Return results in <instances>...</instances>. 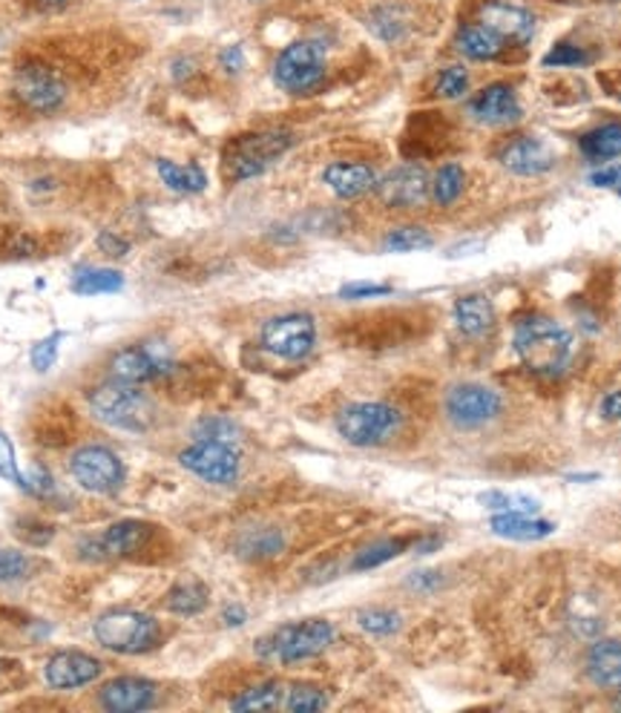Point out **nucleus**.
Returning a JSON list of instances; mask_svg holds the SVG:
<instances>
[{
	"label": "nucleus",
	"mask_w": 621,
	"mask_h": 713,
	"mask_svg": "<svg viewBox=\"0 0 621 713\" xmlns=\"http://www.w3.org/2000/svg\"><path fill=\"white\" fill-rule=\"evenodd\" d=\"M0 475L7 478V481H12L14 486H21V490H27V478L21 475V469H18V461H14L12 441H9V438L3 432H0Z\"/></svg>",
	"instance_id": "nucleus-40"
},
{
	"label": "nucleus",
	"mask_w": 621,
	"mask_h": 713,
	"mask_svg": "<svg viewBox=\"0 0 621 713\" xmlns=\"http://www.w3.org/2000/svg\"><path fill=\"white\" fill-rule=\"evenodd\" d=\"M282 705L280 682H262V685L244 687L237 700L231 702L233 711H273Z\"/></svg>",
	"instance_id": "nucleus-30"
},
{
	"label": "nucleus",
	"mask_w": 621,
	"mask_h": 713,
	"mask_svg": "<svg viewBox=\"0 0 621 713\" xmlns=\"http://www.w3.org/2000/svg\"><path fill=\"white\" fill-rule=\"evenodd\" d=\"M27 492H32V495H38V498L56 495V483H52V478H49L47 469L32 466V472H29V478H27Z\"/></svg>",
	"instance_id": "nucleus-45"
},
{
	"label": "nucleus",
	"mask_w": 621,
	"mask_h": 713,
	"mask_svg": "<svg viewBox=\"0 0 621 713\" xmlns=\"http://www.w3.org/2000/svg\"><path fill=\"white\" fill-rule=\"evenodd\" d=\"M170 371H173V356H170L168 345L159 343V340L116 351V354L110 356V363H107L110 380L127 385L150 383V380L164 378Z\"/></svg>",
	"instance_id": "nucleus-8"
},
{
	"label": "nucleus",
	"mask_w": 621,
	"mask_h": 713,
	"mask_svg": "<svg viewBox=\"0 0 621 713\" xmlns=\"http://www.w3.org/2000/svg\"><path fill=\"white\" fill-rule=\"evenodd\" d=\"M403 550H405L403 539H380V541H374V544L363 546V550L354 555V561H351V570H354V573H360V570H374V566L385 564V561L398 559Z\"/></svg>",
	"instance_id": "nucleus-32"
},
{
	"label": "nucleus",
	"mask_w": 621,
	"mask_h": 713,
	"mask_svg": "<svg viewBox=\"0 0 621 713\" xmlns=\"http://www.w3.org/2000/svg\"><path fill=\"white\" fill-rule=\"evenodd\" d=\"M434 546H440V539H427V541H420V544H414V553L427 555V553H432Z\"/></svg>",
	"instance_id": "nucleus-51"
},
{
	"label": "nucleus",
	"mask_w": 621,
	"mask_h": 713,
	"mask_svg": "<svg viewBox=\"0 0 621 713\" xmlns=\"http://www.w3.org/2000/svg\"><path fill=\"white\" fill-rule=\"evenodd\" d=\"M282 546V539L273 530H257L244 539V550L253 555H273Z\"/></svg>",
	"instance_id": "nucleus-42"
},
{
	"label": "nucleus",
	"mask_w": 621,
	"mask_h": 713,
	"mask_svg": "<svg viewBox=\"0 0 621 713\" xmlns=\"http://www.w3.org/2000/svg\"><path fill=\"white\" fill-rule=\"evenodd\" d=\"M469 112L483 124H510L521 119V101L510 84H489L469 101Z\"/></svg>",
	"instance_id": "nucleus-19"
},
{
	"label": "nucleus",
	"mask_w": 621,
	"mask_h": 713,
	"mask_svg": "<svg viewBox=\"0 0 621 713\" xmlns=\"http://www.w3.org/2000/svg\"><path fill=\"white\" fill-rule=\"evenodd\" d=\"M90 412L107 426L124 429V432H147L156 418L153 400L147 398L139 385L116 383V380L92 389Z\"/></svg>",
	"instance_id": "nucleus-3"
},
{
	"label": "nucleus",
	"mask_w": 621,
	"mask_h": 713,
	"mask_svg": "<svg viewBox=\"0 0 621 713\" xmlns=\"http://www.w3.org/2000/svg\"><path fill=\"white\" fill-rule=\"evenodd\" d=\"M469 90V72L463 67H447L438 76V96L443 99H461Z\"/></svg>",
	"instance_id": "nucleus-39"
},
{
	"label": "nucleus",
	"mask_w": 621,
	"mask_h": 713,
	"mask_svg": "<svg viewBox=\"0 0 621 713\" xmlns=\"http://www.w3.org/2000/svg\"><path fill=\"white\" fill-rule=\"evenodd\" d=\"M222 622L228 624V627H242V624L248 622V610H244L242 604H228V607L222 610Z\"/></svg>",
	"instance_id": "nucleus-49"
},
{
	"label": "nucleus",
	"mask_w": 621,
	"mask_h": 713,
	"mask_svg": "<svg viewBox=\"0 0 621 713\" xmlns=\"http://www.w3.org/2000/svg\"><path fill=\"white\" fill-rule=\"evenodd\" d=\"M70 472L81 490L96 492V495L116 492L124 483V463L112 449L98 446V443L78 449L70 461Z\"/></svg>",
	"instance_id": "nucleus-11"
},
{
	"label": "nucleus",
	"mask_w": 621,
	"mask_h": 713,
	"mask_svg": "<svg viewBox=\"0 0 621 713\" xmlns=\"http://www.w3.org/2000/svg\"><path fill=\"white\" fill-rule=\"evenodd\" d=\"M587 61H590V56L579 47H570V43H559L555 50L544 56V67H581Z\"/></svg>",
	"instance_id": "nucleus-41"
},
{
	"label": "nucleus",
	"mask_w": 621,
	"mask_h": 713,
	"mask_svg": "<svg viewBox=\"0 0 621 713\" xmlns=\"http://www.w3.org/2000/svg\"><path fill=\"white\" fill-rule=\"evenodd\" d=\"M325 78V52L314 41H293L273 63V81L291 96L317 90Z\"/></svg>",
	"instance_id": "nucleus-7"
},
{
	"label": "nucleus",
	"mask_w": 621,
	"mask_h": 713,
	"mask_svg": "<svg viewBox=\"0 0 621 713\" xmlns=\"http://www.w3.org/2000/svg\"><path fill=\"white\" fill-rule=\"evenodd\" d=\"M104 671V664L98 662L96 656L81 651H61L47 662V682L56 691H76V687L92 685Z\"/></svg>",
	"instance_id": "nucleus-15"
},
{
	"label": "nucleus",
	"mask_w": 621,
	"mask_h": 713,
	"mask_svg": "<svg viewBox=\"0 0 621 713\" xmlns=\"http://www.w3.org/2000/svg\"><path fill=\"white\" fill-rule=\"evenodd\" d=\"M581 153L590 161H610L621 155V124H601L579 139Z\"/></svg>",
	"instance_id": "nucleus-27"
},
{
	"label": "nucleus",
	"mask_w": 621,
	"mask_h": 713,
	"mask_svg": "<svg viewBox=\"0 0 621 713\" xmlns=\"http://www.w3.org/2000/svg\"><path fill=\"white\" fill-rule=\"evenodd\" d=\"M317 343V325L311 314H282L262 325V349L273 356L297 363L306 360Z\"/></svg>",
	"instance_id": "nucleus-9"
},
{
	"label": "nucleus",
	"mask_w": 621,
	"mask_h": 713,
	"mask_svg": "<svg viewBox=\"0 0 621 713\" xmlns=\"http://www.w3.org/2000/svg\"><path fill=\"white\" fill-rule=\"evenodd\" d=\"M188 472H193L196 478H202L208 483L217 486H231L239 478V452L233 449V443H219V441H196L188 449H182L179 455Z\"/></svg>",
	"instance_id": "nucleus-12"
},
{
	"label": "nucleus",
	"mask_w": 621,
	"mask_h": 713,
	"mask_svg": "<svg viewBox=\"0 0 621 713\" xmlns=\"http://www.w3.org/2000/svg\"><path fill=\"white\" fill-rule=\"evenodd\" d=\"M383 245H385V251L412 253V251H427V248H432L434 239L427 228L405 224V228H394V231L383 239Z\"/></svg>",
	"instance_id": "nucleus-33"
},
{
	"label": "nucleus",
	"mask_w": 621,
	"mask_h": 713,
	"mask_svg": "<svg viewBox=\"0 0 621 713\" xmlns=\"http://www.w3.org/2000/svg\"><path fill=\"white\" fill-rule=\"evenodd\" d=\"M454 47H458L461 56L472 58V61H495V58L507 50V43H503L492 29L483 27V23H469V27H463L461 32H458V38H454Z\"/></svg>",
	"instance_id": "nucleus-25"
},
{
	"label": "nucleus",
	"mask_w": 621,
	"mask_h": 713,
	"mask_svg": "<svg viewBox=\"0 0 621 713\" xmlns=\"http://www.w3.org/2000/svg\"><path fill=\"white\" fill-rule=\"evenodd\" d=\"M208 588L202 581H182L168 593V607L179 615H196L208 607Z\"/></svg>",
	"instance_id": "nucleus-29"
},
{
	"label": "nucleus",
	"mask_w": 621,
	"mask_h": 713,
	"mask_svg": "<svg viewBox=\"0 0 621 713\" xmlns=\"http://www.w3.org/2000/svg\"><path fill=\"white\" fill-rule=\"evenodd\" d=\"M454 322L467 337H483L495 325V308L483 294H467L454 302Z\"/></svg>",
	"instance_id": "nucleus-24"
},
{
	"label": "nucleus",
	"mask_w": 621,
	"mask_h": 713,
	"mask_svg": "<svg viewBox=\"0 0 621 713\" xmlns=\"http://www.w3.org/2000/svg\"><path fill=\"white\" fill-rule=\"evenodd\" d=\"M599 475H570V481H595Z\"/></svg>",
	"instance_id": "nucleus-52"
},
{
	"label": "nucleus",
	"mask_w": 621,
	"mask_h": 713,
	"mask_svg": "<svg viewBox=\"0 0 621 713\" xmlns=\"http://www.w3.org/2000/svg\"><path fill=\"white\" fill-rule=\"evenodd\" d=\"M156 693H159V687L150 679L119 676L101 685L98 702L110 713H139L156 705Z\"/></svg>",
	"instance_id": "nucleus-14"
},
{
	"label": "nucleus",
	"mask_w": 621,
	"mask_h": 713,
	"mask_svg": "<svg viewBox=\"0 0 621 713\" xmlns=\"http://www.w3.org/2000/svg\"><path fill=\"white\" fill-rule=\"evenodd\" d=\"M463 184H467V173H463L461 164H443V168L434 173L429 190H432V199L440 208H449V204L458 202V197L463 193Z\"/></svg>",
	"instance_id": "nucleus-31"
},
{
	"label": "nucleus",
	"mask_w": 621,
	"mask_h": 713,
	"mask_svg": "<svg viewBox=\"0 0 621 713\" xmlns=\"http://www.w3.org/2000/svg\"><path fill=\"white\" fill-rule=\"evenodd\" d=\"M219 61H222V67L228 72H239V70H242V63H244L242 47H224V52H222V58H219Z\"/></svg>",
	"instance_id": "nucleus-48"
},
{
	"label": "nucleus",
	"mask_w": 621,
	"mask_h": 713,
	"mask_svg": "<svg viewBox=\"0 0 621 713\" xmlns=\"http://www.w3.org/2000/svg\"><path fill=\"white\" fill-rule=\"evenodd\" d=\"M584 671L590 682L599 687L619 691L621 687V642L619 639H601L587 651Z\"/></svg>",
	"instance_id": "nucleus-21"
},
{
	"label": "nucleus",
	"mask_w": 621,
	"mask_h": 713,
	"mask_svg": "<svg viewBox=\"0 0 621 713\" xmlns=\"http://www.w3.org/2000/svg\"><path fill=\"white\" fill-rule=\"evenodd\" d=\"M92 630L107 651L124 653V656L153 651L159 644V622L139 610H110L98 619Z\"/></svg>",
	"instance_id": "nucleus-6"
},
{
	"label": "nucleus",
	"mask_w": 621,
	"mask_h": 713,
	"mask_svg": "<svg viewBox=\"0 0 621 713\" xmlns=\"http://www.w3.org/2000/svg\"><path fill=\"white\" fill-rule=\"evenodd\" d=\"M590 184L604 190H619L621 193V164H610V168L595 170V173L590 175Z\"/></svg>",
	"instance_id": "nucleus-46"
},
{
	"label": "nucleus",
	"mask_w": 621,
	"mask_h": 713,
	"mask_svg": "<svg viewBox=\"0 0 621 713\" xmlns=\"http://www.w3.org/2000/svg\"><path fill=\"white\" fill-rule=\"evenodd\" d=\"M14 92L29 110L52 112L67 99V84L56 70L41 67V63H27L14 76Z\"/></svg>",
	"instance_id": "nucleus-13"
},
{
	"label": "nucleus",
	"mask_w": 621,
	"mask_h": 713,
	"mask_svg": "<svg viewBox=\"0 0 621 713\" xmlns=\"http://www.w3.org/2000/svg\"><path fill=\"white\" fill-rule=\"evenodd\" d=\"M61 343H63L61 331H56V334H49V337H43V340H38V343L32 345V354H29V360H32V369L36 371L52 369L58 360V349H61Z\"/></svg>",
	"instance_id": "nucleus-38"
},
{
	"label": "nucleus",
	"mask_w": 621,
	"mask_h": 713,
	"mask_svg": "<svg viewBox=\"0 0 621 713\" xmlns=\"http://www.w3.org/2000/svg\"><path fill=\"white\" fill-rule=\"evenodd\" d=\"M322 182L340 199H357L378 188V175L363 161H334L322 173Z\"/></svg>",
	"instance_id": "nucleus-20"
},
{
	"label": "nucleus",
	"mask_w": 621,
	"mask_h": 713,
	"mask_svg": "<svg viewBox=\"0 0 621 713\" xmlns=\"http://www.w3.org/2000/svg\"><path fill=\"white\" fill-rule=\"evenodd\" d=\"M481 504L492 512H530L538 515L541 504L530 495H518V492H483Z\"/></svg>",
	"instance_id": "nucleus-35"
},
{
	"label": "nucleus",
	"mask_w": 621,
	"mask_h": 713,
	"mask_svg": "<svg viewBox=\"0 0 621 713\" xmlns=\"http://www.w3.org/2000/svg\"><path fill=\"white\" fill-rule=\"evenodd\" d=\"M481 23L492 29L503 43H527L535 36V18L524 7L492 0L481 9Z\"/></svg>",
	"instance_id": "nucleus-17"
},
{
	"label": "nucleus",
	"mask_w": 621,
	"mask_h": 713,
	"mask_svg": "<svg viewBox=\"0 0 621 713\" xmlns=\"http://www.w3.org/2000/svg\"><path fill=\"white\" fill-rule=\"evenodd\" d=\"M196 441H219V443H237L239 426L231 418H202L193 429Z\"/></svg>",
	"instance_id": "nucleus-36"
},
{
	"label": "nucleus",
	"mask_w": 621,
	"mask_h": 713,
	"mask_svg": "<svg viewBox=\"0 0 621 713\" xmlns=\"http://www.w3.org/2000/svg\"><path fill=\"white\" fill-rule=\"evenodd\" d=\"M518 360L535 378H559L573 356V334L550 317H527L512 334Z\"/></svg>",
	"instance_id": "nucleus-1"
},
{
	"label": "nucleus",
	"mask_w": 621,
	"mask_h": 713,
	"mask_svg": "<svg viewBox=\"0 0 621 713\" xmlns=\"http://www.w3.org/2000/svg\"><path fill=\"white\" fill-rule=\"evenodd\" d=\"M489 530L495 532L498 539L541 541L555 532V524L544 521V518L530 515V512H492Z\"/></svg>",
	"instance_id": "nucleus-22"
},
{
	"label": "nucleus",
	"mask_w": 621,
	"mask_h": 713,
	"mask_svg": "<svg viewBox=\"0 0 621 713\" xmlns=\"http://www.w3.org/2000/svg\"><path fill=\"white\" fill-rule=\"evenodd\" d=\"M153 526L144 521H119V524L107 526L98 539L87 541L96 559H127V555L139 553L147 544Z\"/></svg>",
	"instance_id": "nucleus-16"
},
{
	"label": "nucleus",
	"mask_w": 621,
	"mask_h": 713,
	"mask_svg": "<svg viewBox=\"0 0 621 713\" xmlns=\"http://www.w3.org/2000/svg\"><path fill=\"white\" fill-rule=\"evenodd\" d=\"M121 288H124V277L112 268H78L72 277V291L81 297L116 294Z\"/></svg>",
	"instance_id": "nucleus-28"
},
{
	"label": "nucleus",
	"mask_w": 621,
	"mask_h": 713,
	"mask_svg": "<svg viewBox=\"0 0 621 713\" xmlns=\"http://www.w3.org/2000/svg\"><path fill=\"white\" fill-rule=\"evenodd\" d=\"M357 624H360L365 633H371V636H391V633H398L403 619H400V613H394V610L389 607H365L357 613Z\"/></svg>",
	"instance_id": "nucleus-34"
},
{
	"label": "nucleus",
	"mask_w": 621,
	"mask_h": 713,
	"mask_svg": "<svg viewBox=\"0 0 621 713\" xmlns=\"http://www.w3.org/2000/svg\"><path fill=\"white\" fill-rule=\"evenodd\" d=\"M552 153L544 141L518 139L501 153V164L515 175H541L552 168Z\"/></svg>",
	"instance_id": "nucleus-23"
},
{
	"label": "nucleus",
	"mask_w": 621,
	"mask_h": 713,
	"mask_svg": "<svg viewBox=\"0 0 621 713\" xmlns=\"http://www.w3.org/2000/svg\"><path fill=\"white\" fill-rule=\"evenodd\" d=\"M27 555L14 550H0V581H18L27 573Z\"/></svg>",
	"instance_id": "nucleus-43"
},
{
	"label": "nucleus",
	"mask_w": 621,
	"mask_h": 713,
	"mask_svg": "<svg viewBox=\"0 0 621 713\" xmlns=\"http://www.w3.org/2000/svg\"><path fill=\"white\" fill-rule=\"evenodd\" d=\"M334 642V624L325 619H306L297 624H282L257 642V653L266 662L300 664L325 653Z\"/></svg>",
	"instance_id": "nucleus-2"
},
{
	"label": "nucleus",
	"mask_w": 621,
	"mask_h": 713,
	"mask_svg": "<svg viewBox=\"0 0 621 713\" xmlns=\"http://www.w3.org/2000/svg\"><path fill=\"white\" fill-rule=\"evenodd\" d=\"M615 707H619V711H621V696H619V700H615Z\"/></svg>",
	"instance_id": "nucleus-53"
},
{
	"label": "nucleus",
	"mask_w": 621,
	"mask_h": 713,
	"mask_svg": "<svg viewBox=\"0 0 621 713\" xmlns=\"http://www.w3.org/2000/svg\"><path fill=\"white\" fill-rule=\"evenodd\" d=\"M98 248L112 253V257H127V242L110 231H101V237H98Z\"/></svg>",
	"instance_id": "nucleus-47"
},
{
	"label": "nucleus",
	"mask_w": 621,
	"mask_h": 713,
	"mask_svg": "<svg viewBox=\"0 0 621 713\" xmlns=\"http://www.w3.org/2000/svg\"><path fill=\"white\" fill-rule=\"evenodd\" d=\"M378 193L389 208H418L429 197V179L418 164H403L385 175L378 184Z\"/></svg>",
	"instance_id": "nucleus-18"
},
{
	"label": "nucleus",
	"mask_w": 621,
	"mask_h": 713,
	"mask_svg": "<svg viewBox=\"0 0 621 713\" xmlns=\"http://www.w3.org/2000/svg\"><path fill=\"white\" fill-rule=\"evenodd\" d=\"M601 414L608 420H621V389L619 392H610L608 398L601 400Z\"/></svg>",
	"instance_id": "nucleus-50"
},
{
	"label": "nucleus",
	"mask_w": 621,
	"mask_h": 713,
	"mask_svg": "<svg viewBox=\"0 0 621 713\" xmlns=\"http://www.w3.org/2000/svg\"><path fill=\"white\" fill-rule=\"evenodd\" d=\"M293 139L280 130L271 133H248L233 139L222 153V170L231 182H244L253 175L266 173L273 161L288 153Z\"/></svg>",
	"instance_id": "nucleus-5"
},
{
	"label": "nucleus",
	"mask_w": 621,
	"mask_h": 713,
	"mask_svg": "<svg viewBox=\"0 0 621 713\" xmlns=\"http://www.w3.org/2000/svg\"><path fill=\"white\" fill-rule=\"evenodd\" d=\"M286 707L293 713H314V711H322V707H329V696H325L322 687L293 685L291 691H288Z\"/></svg>",
	"instance_id": "nucleus-37"
},
{
	"label": "nucleus",
	"mask_w": 621,
	"mask_h": 713,
	"mask_svg": "<svg viewBox=\"0 0 621 713\" xmlns=\"http://www.w3.org/2000/svg\"><path fill=\"white\" fill-rule=\"evenodd\" d=\"M156 170H159L161 182L176 193H202L208 188V175L199 164H176L170 159H159Z\"/></svg>",
	"instance_id": "nucleus-26"
},
{
	"label": "nucleus",
	"mask_w": 621,
	"mask_h": 713,
	"mask_svg": "<svg viewBox=\"0 0 621 713\" xmlns=\"http://www.w3.org/2000/svg\"><path fill=\"white\" fill-rule=\"evenodd\" d=\"M49 3H61V0H49Z\"/></svg>",
	"instance_id": "nucleus-54"
},
{
	"label": "nucleus",
	"mask_w": 621,
	"mask_h": 713,
	"mask_svg": "<svg viewBox=\"0 0 621 713\" xmlns=\"http://www.w3.org/2000/svg\"><path fill=\"white\" fill-rule=\"evenodd\" d=\"M503 398L492 385L461 383L447 394V418L458 429H481L501 414Z\"/></svg>",
	"instance_id": "nucleus-10"
},
{
	"label": "nucleus",
	"mask_w": 621,
	"mask_h": 713,
	"mask_svg": "<svg viewBox=\"0 0 621 713\" xmlns=\"http://www.w3.org/2000/svg\"><path fill=\"white\" fill-rule=\"evenodd\" d=\"M389 285H374V282H351L340 288L342 300H371V297H389Z\"/></svg>",
	"instance_id": "nucleus-44"
},
{
	"label": "nucleus",
	"mask_w": 621,
	"mask_h": 713,
	"mask_svg": "<svg viewBox=\"0 0 621 713\" xmlns=\"http://www.w3.org/2000/svg\"><path fill=\"white\" fill-rule=\"evenodd\" d=\"M403 423V414L389 403L380 400H365V403H349L337 414V432L345 443L360 449L380 446L389 438H394Z\"/></svg>",
	"instance_id": "nucleus-4"
}]
</instances>
